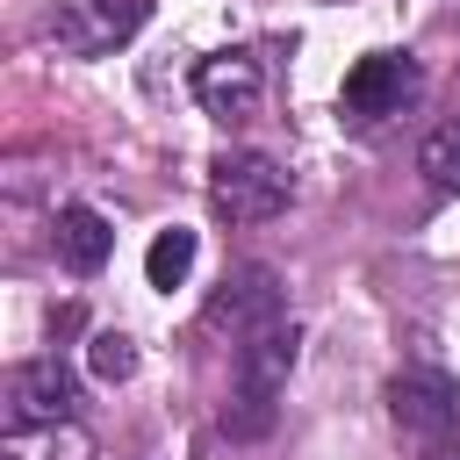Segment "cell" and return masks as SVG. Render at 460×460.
I'll return each mask as SVG.
<instances>
[{
    "label": "cell",
    "instance_id": "1",
    "mask_svg": "<svg viewBox=\"0 0 460 460\" xmlns=\"http://www.w3.org/2000/svg\"><path fill=\"white\" fill-rule=\"evenodd\" d=\"M295 352H302L295 316L237 338V381H230V402H223V431H230V438H266V431H273L280 388H288V374H295Z\"/></svg>",
    "mask_w": 460,
    "mask_h": 460
},
{
    "label": "cell",
    "instance_id": "2",
    "mask_svg": "<svg viewBox=\"0 0 460 460\" xmlns=\"http://www.w3.org/2000/svg\"><path fill=\"white\" fill-rule=\"evenodd\" d=\"M288 172L266 158V151H223L216 165H208V201H216V216H230V223H273L280 208H288Z\"/></svg>",
    "mask_w": 460,
    "mask_h": 460
},
{
    "label": "cell",
    "instance_id": "3",
    "mask_svg": "<svg viewBox=\"0 0 460 460\" xmlns=\"http://www.w3.org/2000/svg\"><path fill=\"white\" fill-rule=\"evenodd\" d=\"M417 93H424L417 58H402V50H374V58H359V65L345 72V86H338V115H345V122H388V115H402Z\"/></svg>",
    "mask_w": 460,
    "mask_h": 460
},
{
    "label": "cell",
    "instance_id": "4",
    "mask_svg": "<svg viewBox=\"0 0 460 460\" xmlns=\"http://www.w3.org/2000/svg\"><path fill=\"white\" fill-rule=\"evenodd\" d=\"M79 417V381L58 359L7 367V431H58Z\"/></svg>",
    "mask_w": 460,
    "mask_h": 460
},
{
    "label": "cell",
    "instance_id": "5",
    "mask_svg": "<svg viewBox=\"0 0 460 460\" xmlns=\"http://www.w3.org/2000/svg\"><path fill=\"white\" fill-rule=\"evenodd\" d=\"M388 417H395L402 438L431 446L438 431L460 424V381L438 374V367H402V374H388Z\"/></svg>",
    "mask_w": 460,
    "mask_h": 460
},
{
    "label": "cell",
    "instance_id": "6",
    "mask_svg": "<svg viewBox=\"0 0 460 460\" xmlns=\"http://www.w3.org/2000/svg\"><path fill=\"white\" fill-rule=\"evenodd\" d=\"M280 316H288V295H280V273L273 266H237L208 295V309H201V323L208 331H230V338H252V331H266Z\"/></svg>",
    "mask_w": 460,
    "mask_h": 460
},
{
    "label": "cell",
    "instance_id": "7",
    "mask_svg": "<svg viewBox=\"0 0 460 460\" xmlns=\"http://www.w3.org/2000/svg\"><path fill=\"white\" fill-rule=\"evenodd\" d=\"M194 101L216 122H252L259 101H266V65L252 50H216V58L194 65Z\"/></svg>",
    "mask_w": 460,
    "mask_h": 460
},
{
    "label": "cell",
    "instance_id": "8",
    "mask_svg": "<svg viewBox=\"0 0 460 460\" xmlns=\"http://www.w3.org/2000/svg\"><path fill=\"white\" fill-rule=\"evenodd\" d=\"M144 14H151V0H65L50 14V36H58V50L93 58L108 43H129L144 29Z\"/></svg>",
    "mask_w": 460,
    "mask_h": 460
},
{
    "label": "cell",
    "instance_id": "9",
    "mask_svg": "<svg viewBox=\"0 0 460 460\" xmlns=\"http://www.w3.org/2000/svg\"><path fill=\"white\" fill-rule=\"evenodd\" d=\"M50 244H58V266L86 280V273H101V266H108V252H115V223H108L101 208L72 201V208H58V230H50Z\"/></svg>",
    "mask_w": 460,
    "mask_h": 460
},
{
    "label": "cell",
    "instance_id": "10",
    "mask_svg": "<svg viewBox=\"0 0 460 460\" xmlns=\"http://www.w3.org/2000/svg\"><path fill=\"white\" fill-rule=\"evenodd\" d=\"M194 252H201V244H194V230H180V223H172V230H158V237H151V252H144L151 288H165V295H172V288L194 273Z\"/></svg>",
    "mask_w": 460,
    "mask_h": 460
},
{
    "label": "cell",
    "instance_id": "11",
    "mask_svg": "<svg viewBox=\"0 0 460 460\" xmlns=\"http://www.w3.org/2000/svg\"><path fill=\"white\" fill-rule=\"evenodd\" d=\"M417 172L438 187V194H460V122H438L417 151Z\"/></svg>",
    "mask_w": 460,
    "mask_h": 460
},
{
    "label": "cell",
    "instance_id": "12",
    "mask_svg": "<svg viewBox=\"0 0 460 460\" xmlns=\"http://www.w3.org/2000/svg\"><path fill=\"white\" fill-rule=\"evenodd\" d=\"M86 367H93L101 381H129V374H137V345H129L122 331H93V338H86Z\"/></svg>",
    "mask_w": 460,
    "mask_h": 460
},
{
    "label": "cell",
    "instance_id": "13",
    "mask_svg": "<svg viewBox=\"0 0 460 460\" xmlns=\"http://www.w3.org/2000/svg\"><path fill=\"white\" fill-rule=\"evenodd\" d=\"M424 460H460V424H453V431H438V438L424 446Z\"/></svg>",
    "mask_w": 460,
    "mask_h": 460
},
{
    "label": "cell",
    "instance_id": "14",
    "mask_svg": "<svg viewBox=\"0 0 460 460\" xmlns=\"http://www.w3.org/2000/svg\"><path fill=\"white\" fill-rule=\"evenodd\" d=\"M144 460H158V453H144Z\"/></svg>",
    "mask_w": 460,
    "mask_h": 460
}]
</instances>
